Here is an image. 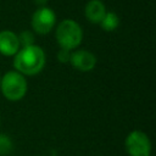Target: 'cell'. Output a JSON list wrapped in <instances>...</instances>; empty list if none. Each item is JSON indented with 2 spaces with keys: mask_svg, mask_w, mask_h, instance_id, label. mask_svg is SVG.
Here are the masks:
<instances>
[{
  "mask_svg": "<svg viewBox=\"0 0 156 156\" xmlns=\"http://www.w3.org/2000/svg\"><path fill=\"white\" fill-rule=\"evenodd\" d=\"M147 156H151V155H147Z\"/></svg>",
  "mask_w": 156,
  "mask_h": 156,
  "instance_id": "5bb4252c",
  "label": "cell"
},
{
  "mask_svg": "<svg viewBox=\"0 0 156 156\" xmlns=\"http://www.w3.org/2000/svg\"><path fill=\"white\" fill-rule=\"evenodd\" d=\"M34 34L29 30H23L20 37H18V41H20V45H22L23 48L24 46H29V45H34Z\"/></svg>",
  "mask_w": 156,
  "mask_h": 156,
  "instance_id": "8fae6325",
  "label": "cell"
},
{
  "mask_svg": "<svg viewBox=\"0 0 156 156\" xmlns=\"http://www.w3.org/2000/svg\"><path fill=\"white\" fill-rule=\"evenodd\" d=\"M83 38L80 26L73 20H63L56 29V40L62 49L73 50L76 49Z\"/></svg>",
  "mask_w": 156,
  "mask_h": 156,
  "instance_id": "3957f363",
  "label": "cell"
},
{
  "mask_svg": "<svg viewBox=\"0 0 156 156\" xmlns=\"http://www.w3.org/2000/svg\"><path fill=\"white\" fill-rule=\"evenodd\" d=\"M69 58H71V52H69V50L61 48V50L57 52V60H58L60 62L66 63V62H69Z\"/></svg>",
  "mask_w": 156,
  "mask_h": 156,
  "instance_id": "7c38bea8",
  "label": "cell"
},
{
  "mask_svg": "<svg viewBox=\"0 0 156 156\" xmlns=\"http://www.w3.org/2000/svg\"><path fill=\"white\" fill-rule=\"evenodd\" d=\"M69 62L78 71L89 72L95 67L96 57L93 52H90L88 50H76L71 54Z\"/></svg>",
  "mask_w": 156,
  "mask_h": 156,
  "instance_id": "8992f818",
  "label": "cell"
},
{
  "mask_svg": "<svg viewBox=\"0 0 156 156\" xmlns=\"http://www.w3.org/2000/svg\"><path fill=\"white\" fill-rule=\"evenodd\" d=\"M12 140L5 134H0V156H6L7 154H10L12 151Z\"/></svg>",
  "mask_w": 156,
  "mask_h": 156,
  "instance_id": "30bf717a",
  "label": "cell"
},
{
  "mask_svg": "<svg viewBox=\"0 0 156 156\" xmlns=\"http://www.w3.org/2000/svg\"><path fill=\"white\" fill-rule=\"evenodd\" d=\"M126 150L130 156H147L151 151L150 139L144 132L133 130L126 139Z\"/></svg>",
  "mask_w": 156,
  "mask_h": 156,
  "instance_id": "277c9868",
  "label": "cell"
},
{
  "mask_svg": "<svg viewBox=\"0 0 156 156\" xmlns=\"http://www.w3.org/2000/svg\"><path fill=\"white\" fill-rule=\"evenodd\" d=\"M0 89L7 100L18 101L27 93V80L20 72L10 71L5 73L4 77H1Z\"/></svg>",
  "mask_w": 156,
  "mask_h": 156,
  "instance_id": "7a4b0ae2",
  "label": "cell"
},
{
  "mask_svg": "<svg viewBox=\"0 0 156 156\" xmlns=\"http://www.w3.org/2000/svg\"><path fill=\"white\" fill-rule=\"evenodd\" d=\"M56 23V15L49 7H39L32 17V27L39 34H48Z\"/></svg>",
  "mask_w": 156,
  "mask_h": 156,
  "instance_id": "5b68a950",
  "label": "cell"
},
{
  "mask_svg": "<svg viewBox=\"0 0 156 156\" xmlns=\"http://www.w3.org/2000/svg\"><path fill=\"white\" fill-rule=\"evenodd\" d=\"M0 80H1V77H0Z\"/></svg>",
  "mask_w": 156,
  "mask_h": 156,
  "instance_id": "9a60e30c",
  "label": "cell"
},
{
  "mask_svg": "<svg viewBox=\"0 0 156 156\" xmlns=\"http://www.w3.org/2000/svg\"><path fill=\"white\" fill-rule=\"evenodd\" d=\"M34 2H35V5H38V6H40V7H43V6L48 2V0H34Z\"/></svg>",
  "mask_w": 156,
  "mask_h": 156,
  "instance_id": "4fadbf2b",
  "label": "cell"
},
{
  "mask_svg": "<svg viewBox=\"0 0 156 156\" xmlns=\"http://www.w3.org/2000/svg\"><path fill=\"white\" fill-rule=\"evenodd\" d=\"M85 17L93 23H100L106 13V9L102 1L90 0L85 6Z\"/></svg>",
  "mask_w": 156,
  "mask_h": 156,
  "instance_id": "ba28073f",
  "label": "cell"
},
{
  "mask_svg": "<svg viewBox=\"0 0 156 156\" xmlns=\"http://www.w3.org/2000/svg\"><path fill=\"white\" fill-rule=\"evenodd\" d=\"M100 23H101V27H102L104 30L111 32V30H113V29H116L118 27L119 18L115 12H106Z\"/></svg>",
  "mask_w": 156,
  "mask_h": 156,
  "instance_id": "9c48e42d",
  "label": "cell"
},
{
  "mask_svg": "<svg viewBox=\"0 0 156 156\" xmlns=\"http://www.w3.org/2000/svg\"><path fill=\"white\" fill-rule=\"evenodd\" d=\"M13 66L23 76L38 74L45 66V54L40 46H24L15 55Z\"/></svg>",
  "mask_w": 156,
  "mask_h": 156,
  "instance_id": "6da1fadb",
  "label": "cell"
},
{
  "mask_svg": "<svg viewBox=\"0 0 156 156\" xmlns=\"http://www.w3.org/2000/svg\"><path fill=\"white\" fill-rule=\"evenodd\" d=\"M20 50L18 35H16L11 30L0 32V52L5 56L16 55Z\"/></svg>",
  "mask_w": 156,
  "mask_h": 156,
  "instance_id": "52a82bcc",
  "label": "cell"
}]
</instances>
